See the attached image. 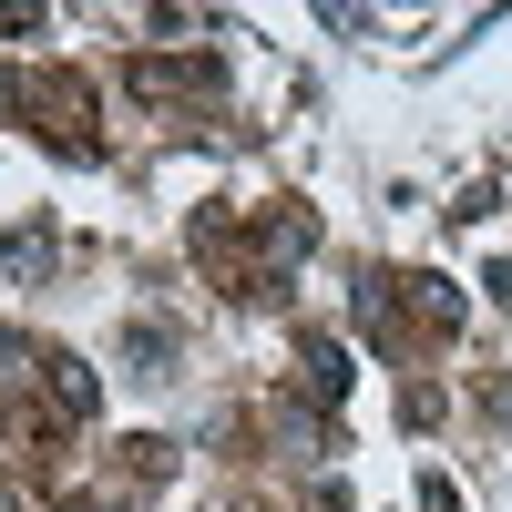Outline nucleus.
Instances as JSON below:
<instances>
[{
    "label": "nucleus",
    "instance_id": "f257e3e1",
    "mask_svg": "<svg viewBox=\"0 0 512 512\" xmlns=\"http://www.w3.org/2000/svg\"><path fill=\"white\" fill-rule=\"evenodd\" d=\"M52 400H62V410H93V379H82V369L62 359V369H52Z\"/></svg>",
    "mask_w": 512,
    "mask_h": 512
}]
</instances>
